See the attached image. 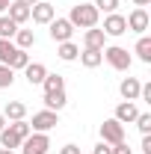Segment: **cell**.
<instances>
[{"mask_svg":"<svg viewBox=\"0 0 151 154\" xmlns=\"http://www.w3.org/2000/svg\"><path fill=\"white\" fill-rule=\"evenodd\" d=\"M59 154H80V148H77V145H71V142H68V145H62V148H59Z\"/></svg>","mask_w":151,"mask_h":154,"instance_id":"33","label":"cell"},{"mask_svg":"<svg viewBox=\"0 0 151 154\" xmlns=\"http://www.w3.org/2000/svg\"><path fill=\"white\" fill-rule=\"evenodd\" d=\"M12 42H15V48H21V51H30V48L36 45V33H33V30H21V27H18V33L12 36Z\"/></svg>","mask_w":151,"mask_h":154,"instance_id":"19","label":"cell"},{"mask_svg":"<svg viewBox=\"0 0 151 154\" xmlns=\"http://www.w3.org/2000/svg\"><path fill=\"white\" fill-rule=\"evenodd\" d=\"M27 62H30V54L18 48V54L12 57V62H9V68H12V71H24V68H27Z\"/></svg>","mask_w":151,"mask_h":154,"instance_id":"25","label":"cell"},{"mask_svg":"<svg viewBox=\"0 0 151 154\" xmlns=\"http://www.w3.org/2000/svg\"><path fill=\"white\" fill-rule=\"evenodd\" d=\"M80 62H83L86 68H98V65L104 62V51H95V48H83V51H80Z\"/></svg>","mask_w":151,"mask_h":154,"instance_id":"18","label":"cell"},{"mask_svg":"<svg viewBox=\"0 0 151 154\" xmlns=\"http://www.w3.org/2000/svg\"><path fill=\"white\" fill-rule=\"evenodd\" d=\"M30 18H33V24H51L57 18V6L48 0H39L36 6H30Z\"/></svg>","mask_w":151,"mask_h":154,"instance_id":"7","label":"cell"},{"mask_svg":"<svg viewBox=\"0 0 151 154\" xmlns=\"http://www.w3.org/2000/svg\"><path fill=\"white\" fill-rule=\"evenodd\" d=\"M139 101L151 104V83H142V89H139Z\"/></svg>","mask_w":151,"mask_h":154,"instance_id":"29","label":"cell"},{"mask_svg":"<svg viewBox=\"0 0 151 154\" xmlns=\"http://www.w3.org/2000/svg\"><path fill=\"white\" fill-rule=\"evenodd\" d=\"M24 77H27V83H30V86H42V80L48 77V68H45L42 62H27Z\"/></svg>","mask_w":151,"mask_h":154,"instance_id":"13","label":"cell"},{"mask_svg":"<svg viewBox=\"0 0 151 154\" xmlns=\"http://www.w3.org/2000/svg\"><path fill=\"white\" fill-rule=\"evenodd\" d=\"M139 89H142V80H136V77H125L119 83V92L125 101H139Z\"/></svg>","mask_w":151,"mask_h":154,"instance_id":"11","label":"cell"},{"mask_svg":"<svg viewBox=\"0 0 151 154\" xmlns=\"http://www.w3.org/2000/svg\"><path fill=\"white\" fill-rule=\"evenodd\" d=\"M6 15L21 27V24H27V21H30V6H24V3H18V0H12V6L6 9Z\"/></svg>","mask_w":151,"mask_h":154,"instance_id":"15","label":"cell"},{"mask_svg":"<svg viewBox=\"0 0 151 154\" xmlns=\"http://www.w3.org/2000/svg\"><path fill=\"white\" fill-rule=\"evenodd\" d=\"M125 21H128V30H131V33H139V36H145V30L151 27V18H148L145 9H133Z\"/></svg>","mask_w":151,"mask_h":154,"instance_id":"9","label":"cell"},{"mask_svg":"<svg viewBox=\"0 0 151 154\" xmlns=\"http://www.w3.org/2000/svg\"><path fill=\"white\" fill-rule=\"evenodd\" d=\"M21 142H24V139H21V136L12 131V125H6V128L0 131V145H3V148L15 151V148H21Z\"/></svg>","mask_w":151,"mask_h":154,"instance_id":"17","label":"cell"},{"mask_svg":"<svg viewBox=\"0 0 151 154\" xmlns=\"http://www.w3.org/2000/svg\"><path fill=\"white\" fill-rule=\"evenodd\" d=\"M6 125H9V122H6V116L0 113V131H3V128H6Z\"/></svg>","mask_w":151,"mask_h":154,"instance_id":"36","label":"cell"},{"mask_svg":"<svg viewBox=\"0 0 151 154\" xmlns=\"http://www.w3.org/2000/svg\"><path fill=\"white\" fill-rule=\"evenodd\" d=\"M92 154H113V145H107V142H98L92 148Z\"/></svg>","mask_w":151,"mask_h":154,"instance_id":"30","label":"cell"},{"mask_svg":"<svg viewBox=\"0 0 151 154\" xmlns=\"http://www.w3.org/2000/svg\"><path fill=\"white\" fill-rule=\"evenodd\" d=\"M101 142H107V145L125 142V125L116 122V119H104V125H101Z\"/></svg>","mask_w":151,"mask_h":154,"instance_id":"3","label":"cell"},{"mask_svg":"<svg viewBox=\"0 0 151 154\" xmlns=\"http://www.w3.org/2000/svg\"><path fill=\"white\" fill-rule=\"evenodd\" d=\"M98 12H104V15H110V12H116V6H119V0H95L92 3Z\"/></svg>","mask_w":151,"mask_h":154,"instance_id":"28","label":"cell"},{"mask_svg":"<svg viewBox=\"0 0 151 154\" xmlns=\"http://www.w3.org/2000/svg\"><path fill=\"white\" fill-rule=\"evenodd\" d=\"M83 48H95V51H104V48H107V36H104V30H98V27L86 30V33H83Z\"/></svg>","mask_w":151,"mask_h":154,"instance_id":"12","label":"cell"},{"mask_svg":"<svg viewBox=\"0 0 151 154\" xmlns=\"http://www.w3.org/2000/svg\"><path fill=\"white\" fill-rule=\"evenodd\" d=\"M98 18H101V12L95 9L92 3H77V6H71V12H68L71 27H80V30H92V27H98Z\"/></svg>","mask_w":151,"mask_h":154,"instance_id":"1","label":"cell"},{"mask_svg":"<svg viewBox=\"0 0 151 154\" xmlns=\"http://www.w3.org/2000/svg\"><path fill=\"white\" fill-rule=\"evenodd\" d=\"M133 125L142 131V136H145V134H151V113H139L136 119H133Z\"/></svg>","mask_w":151,"mask_h":154,"instance_id":"27","label":"cell"},{"mask_svg":"<svg viewBox=\"0 0 151 154\" xmlns=\"http://www.w3.org/2000/svg\"><path fill=\"white\" fill-rule=\"evenodd\" d=\"M12 83H15V71L9 65H0V89H9Z\"/></svg>","mask_w":151,"mask_h":154,"instance_id":"26","label":"cell"},{"mask_svg":"<svg viewBox=\"0 0 151 154\" xmlns=\"http://www.w3.org/2000/svg\"><path fill=\"white\" fill-rule=\"evenodd\" d=\"M57 125H59V113H54V110L33 113V122H30V128H33L36 134H48V131H54Z\"/></svg>","mask_w":151,"mask_h":154,"instance_id":"5","label":"cell"},{"mask_svg":"<svg viewBox=\"0 0 151 154\" xmlns=\"http://www.w3.org/2000/svg\"><path fill=\"white\" fill-rule=\"evenodd\" d=\"M133 54L142 59L145 65L151 62V38L148 36H139V42H136V48H133Z\"/></svg>","mask_w":151,"mask_h":154,"instance_id":"22","label":"cell"},{"mask_svg":"<svg viewBox=\"0 0 151 154\" xmlns=\"http://www.w3.org/2000/svg\"><path fill=\"white\" fill-rule=\"evenodd\" d=\"M65 104H68L65 89H62V92H45V110H54V113H59Z\"/></svg>","mask_w":151,"mask_h":154,"instance_id":"16","label":"cell"},{"mask_svg":"<svg viewBox=\"0 0 151 154\" xmlns=\"http://www.w3.org/2000/svg\"><path fill=\"white\" fill-rule=\"evenodd\" d=\"M18 3H24V6H36L39 0H18Z\"/></svg>","mask_w":151,"mask_h":154,"instance_id":"37","label":"cell"},{"mask_svg":"<svg viewBox=\"0 0 151 154\" xmlns=\"http://www.w3.org/2000/svg\"><path fill=\"white\" fill-rule=\"evenodd\" d=\"M139 116V107H136V101H122L119 107H116V122H122V125H133V119Z\"/></svg>","mask_w":151,"mask_h":154,"instance_id":"10","label":"cell"},{"mask_svg":"<svg viewBox=\"0 0 151 154\" xmlns=\"http://www.w3.org/2000/svg\"><path fill=\"white\" fill-rule=\"evenodd\" d=\"M139 148H142V154H151V134L142 136V145H139Z\"/></svg>","mask_w":151,"mask_h":154,"instance_id":"32","label":"cell"},{"mask_svg":"<svg viewBox=\"0 0 151 154\" xmlns=\"http://www.w3.org/2000/svg\"><path fill=\"white\" fill-rule=\"evenodd\" d=\"M148 3H151V0H133V6H136V9H145Z\"/></svg>","mask_w":151,"mask_h":154,"instance_id":"34","label":"cell"},{"mask_svg":"<svg viewBox=\"0 0 151 154\" xmlns=\"http://www.w3.org/2000/svg\"><path fill=\"white\" fill-rule=\"evenodd\" d=\"M113 154H133V151L128 142H119V145H113Z\"/></svg>","mask_w":151,"mask_h":154,"instance_id":"31","label":"cell"},{"mask_svg":"<svg viewBox=\"0 0 151 154\" xmlns=\"http://www.w3.org/2000/svg\"><path fill=\"white\" fill-rule=\"evenodd\" d=\"M48 27H51V38H54L57 45L71 42V36H74V27H71V21H68V18H54Z\"/></svg>","mask_w":151,"mask_h":154,"instance_id":"6","label":"cell"},{"mask_svg":"<svg viewBox=\"0 0 151 154\" xmlns=\"http://www.w3.org/2000/svg\"><path fill=\"white\" fill-rule=\"evenodd\" d=\"M15 33H18V24L9 18V15H3L0 18V38H12Z\"/></svg>","mask_w":151,"mask_h":154,"instance_id":"24","label":"cell"},{"mask_svg":"<svg viewBox=\"0 0 151 154\" xmlns=\"http://www.w3.org/2000/svg\"><path fill=\"white\" fill-rule=\"evenodd\" d=\"M15 54H18L15 42H12V38H0V65H9Z\"/></svg>","mask_w":151,"mask_h":154,"instance_id":"21","label":"cell"},{"mask_svg":"<svg viewBox=\"0 0 151 154\" xmlns=\"http://www.w3.org/2000/svg\"><path fill=\"white\" fill-rule=\"evenodd\" d=\"M42 86H45V92H62L65 89V77L62 74H48L42 80Z\"/></svg>","mask_w":151,"mask_h":154,"instance_id":"23","label":"cell"},{"mask_svg":"<svg viewBox=\"0 0 151 154\" xmlns=\"http://www.w3.org/2000/svg\"><path fill=\"white\" fill-rule=\"evenodd\" d=\"M128 33V21H125V15H119V12H110V15H104V36H125Z\"/></svg>","mask_w":151,"mask_h":154,"instance_id":"8","label":"cell"},{"mask_svg":"<svg viewBox=\"0 0 151 154\" xmlns=\"http://www.w3.org/2000/svg\"><path fill=\"white\" fill-rule=\"evenodd\" d=\"M3 116H6V122H21V119H27V104L24 101H9L3 107Z\"/></svg>","mask_w":151,"mask_h":154,"instance_id":"14","label":"cell"},{"mask_svg":"<svg viewBox=\"0 0 151 154\" xmlns=\"http://www.w3.org/2000/svg\"><path fill=\"white\" fill-rule=\"evenodd\" d=\"M0 154H15V151H9V148H0Z\"/></svg>","mask_w":151,"mask_h":154,"instance_id":"38","label":"cell"},{"mask_svg":"<svg viewBox=\"0 0 151 154\" xmlns=\"http://www.w3.org/2000/svg\"><path fill=\"white\" fill-rule=\"evenodd\" d=\"M57 57L62 59V62H74V59L80 57V48H77L74 42H62V45H57Z\"/></svg>","mask_w":151,"mask_h":154,"instance_id":"20","label":"cell"},{"mask_svg":"<svg viewBox=\"0 0 151 154\" xmlns=\"http://www.w3.org/2000/svg\"><path fill=\"white\" fill-rule=\"evenodd\" d=\"M9 6H12V0H0V12H6Z\"/></svg>","mask_w":151,"mask_h":154,"instance_id":"35","label":"cell"},{"mask_svg":"<svg viewBox=\"0 0 151 154\" xmlns=\"http://www.w3.org/2000/svg\"><path fill=\"white\" fill-rule=\"evenodd\" d=\"M104 59L113 65L116 71H128V68H131V62H133L131 54H128L122 45H110V48H104Z\"/></svg>","mask_w":151,"mask_h":154,"instance_id":"2","label":"cell"},{"mask_svg":"<svg viewBox=\"0 0 151 154\" xmlns=\"http://www.w3.org/2000/svg\"><path fill=\"white\" fill-rule=\"evenodd\" d=\"M48 148H51V136L36 134V131L21 142V154H48Z\"/></svg>","mask_w":151,"mask_h":154,"instance_id":"4","label":"cell"}]
</instances>
